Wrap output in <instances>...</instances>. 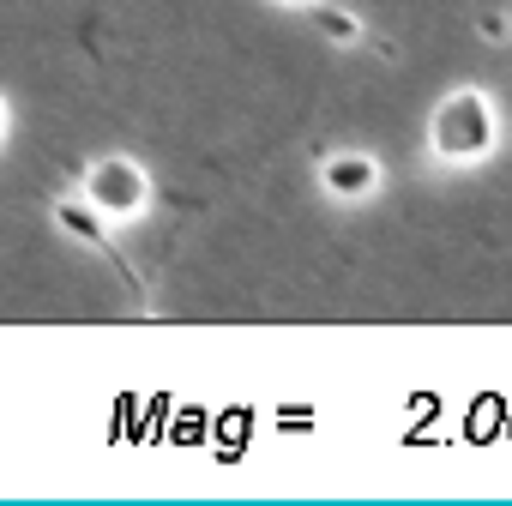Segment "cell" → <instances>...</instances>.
<instances>
[{"label": "cell", "mask_w": 512, "mask_h": 506, "mask_svg": "<svg viewBox=\"0 0 512 506\" xmlns=\"http://www.w3.org/2000/svg\"><path fill=\"white\" fill-rule=\"evenodd\" d=\"M272 7H302V13H308V7H314V0H272Z\"/></svg>", "instance_id": "ba28073f"}, {"label": "cell", "mask_w": 512, "mask_h": 506, "mask_svg": "<svg viewBox=\"0 0 512 506\" xmlns=\"http://www.w3.org/2000/svg\"><path fill=\"white\" fill-rule=\"evenodd\" d=\"M308 19H314V31H320L326 43H338V49H356V43L368 37V31H362V19H356V13H344V7H332V0H314Z\"/></svg>", "instance_id": "5b68a950"}, {"label": "cell", "mask_w": 512, "mask_h": 506, "mask_svg": "<svg viewBox=\"0 0 512 506\" xmlns=\"http://www.w3.org/2000/svg\"><path fill=\"white\" fill-rule=\"evenodd\" d=\"M55 229H61L67 241H79V247L109 253V217H97L85 199H61V205H55Z\"/></svg>", "instance_id": "277c9868"}, {"label": "cell", "mask_w": 512, "mask_h": 506, "mask_svg": "<svg viewBox=\"0 0 512 506\" xmlns=\"http://www.w3.org/2000/svg\"><path fill=\"white\" fill-rule=\"evenodd\" d=\"M7 139H13V103L0 97V151H7Z\"/></svg>", "instance_id": "8992f818"}, {"label": "cell", "mask_w": 512, "mask_h": 506, "mask_svg": "<svg viewBox=\"0 0 512 506\" xmlns=\"http://www.w3.org/2000/svg\"><path fill=\"white\" fill-rule=\"evenodd\" d=\"M79 199H85L97 217H109V223H133V217L151 211V169H145L139 157H127V151H109V157H97V163L85 169Z\"/></svg>", "instance_id": "7a4b0ae2"}, {"label": "cell", "mask_w": 512, "mask_h": 506, "mask_svg": "<svg viewBox=\"0 0 512 506\" xmlns=\"http://www.w3.org/2000/svg\"><path fill=\"white\" fill-rule=\"evenodd\" d=\"M482 37H500V43H506V19H494V13H482Z\"/></svg>", "instance_id": "52a82bcc"}, {"label": "cell", "mask_w": 512, "mask_h": 506, "mask_svg": "<svg viewBox=\"0 0 512 506\" xmlns=\"http://www.w3.org/2000/svg\"><path fill=\"white\" fill-rule=\"evenodd\" d=\"M380 181H386V169L374 151H326L320 157V193L338 205H368L380 193Z\"/></svg>", "instance_id": "3957f363"}, {"label": "cell", "mask_w": 512, "mask_h": 506, "mask_svg": "<svg viewBox=\"0 0 512 506\" xmlns=\"http://www.w3.org/2000/svg\"><path fill=\"white\" fill-rule=\"evenodd\" d=\"M500 139H506V115L488 85H452L428 115V157L440 169H476L500 151Z\"/></svg>", "instance_id": "6da1fadb"}]
</instances>
